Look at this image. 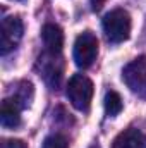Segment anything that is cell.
<instances>
[{"label":"cell","instance_id":"obj_5","mask_svg":"<svg viewBox=\"0 0 146 148\" xmlns=\"http://www.w3.org/2000/svg\"><path fill=\"white\" fill-rule=\"evenodd\" d=\"M122 79L131 88V91L146 97V59L139 57L126 66L122 71Z\"/></svg>","mask_w":146,"mask_h":148},{"label":"cell","instance_id":"obj_13","mask_svg":"<svg viewBox=\"0 0 146 148\" xmlns=\"http://www.w3.org/2000/svg\"><path fill=\"white\" fill-rule=\"evenodd\" d=\"M19 2H23V0H19Z\"/></svg>","mask_w":146,"mask_h":148},{"label":"cell","instance_id":"obj_12","mask_svg":"<svg viewBox=\"0 0 146 148\" xmlns=\"http://www.w3.org/2000/svg\"><path fill=\"white\" fill-rule=\"evenodd\" d=\"M102 2H103V0H93V3H95V5H93V7H95V9H98V7H100V3H102Z\"/></svg>","mask_w":146,"mask_h":148},{"label":"cell","instance_id":"obj_1","mask_svg":"<svg viewBox=\"0 0 146 148\" xmlns=\"http://www.w3.org/2000/svg\"><path fill=\"white\" fill-rule=\"evenodd\" d=\"M103 33L112 43H122L131 35V16L124 9H113L103 17Z\"/></svg>","mask_w":146,"mask_h":148},{"label":"cell","instance_id":"obj_9","mask_svg":"<svg viewBox=\"0 0 146 148\" xmlns=\"http://www.w3.org/2000/svg\"><path fill=\"white\" fill-rule=\"evenodd\" d=\"M122 110V98L117 91H108L105 95V112L110 117H115Z\"/></svg>","mask_w":146,"mask_h":148},{"label":"cell","instance_id":"obj_4","mask_svg":"<svg viewBox=\"0 0 146 148\" xmlns=\"http://www.w3.org/2000/svg\"><path fill=\"white\" fill-rule=\"evenodd\" d=\"M23 33H24V26L19 17L9 16V17L2 19V24H0V52H2V55L9 53L17 45V41L23 38Z\"/></svg>","mask_w":146,"mask_h":148},{"label":"cell","instance_id":"obj_7","mask_svg":"<svg viewBox=\"0 0 146 148\" xmlns=\"http://www.w3.org/2000/svg\"><path fill=\"white\" fill-rule=\"evenodd\" d=\"M112 148H146V134L139 129H126L113 140Z\"/></svg>","mask_w":146,"mask_h":148},{"label":"cell","instance_id":"obj_2","mask_svg":"<svg viewBox=\"0 0 146 148\" xmlns=\"http://www.w3.org/2000/svg\"><path fill=\"white\" fill-rule=\"evenodd\" d=\"M67 98L74 109L84 112L89 109L93 98V83L84 74H74L67 83Z\"/></svg>","mask_w":146,"mask_h":148},{"label":"cell","instance_id":"obj_3","mask_svg":"<svg viewBox=\"0 0 146 148\" xmlns=\"http://www.w3.org/2000/svg\"><path fill=\"white\" fill-rule=\"evenodd\" d=\"M98 55V40L91 31H84L74 41V50H72V57L74 62L77 67L86 69L89 67Z\"/></svg>","mask_w":146,"mask_h":148},{"label":"cell","instance_id":"obj_8","mask_svg":"<svg viewBox=\"0 0 146 148\" xmlns=\"http://www.w3.org/2000/svg\"><path fill=\"white\" fill-rule=\"evenodd\" d=\"M0 124L9 129H14L21 124L19 105L14 100H3L2 109H0Z\"/></svg>","mask_w":146,"mask_h":148},{"label":"cell","instance_id":"obj_11","mask_svg":"<svg viewBox=\"0 0 146 148\" xmlns=\"http://www.w3.org/2000/svg\"><path fill=\"white\" fill-rule=\"evenodd\" d=\"M2 148H28L21 140H5Z\"/></svg>","mask_w":146,"mask_h":148},{"label":"cell","instance_id":"obj_10","mask_svg":"<svg viewBox=\"0 0 146 148\" xmlns=\"http://www.w3.org/2000/svg\"><path fill=\"white\" fill-rule=\"evenodd\" d=\"M41 148H69V143L62 134H52L43 141Z\"/></svg>","mask_w":146,"mask_h":148},{"label":"cell","instance_id":"obj_6","mask_svg":"<svg viewBox=\"0 0 146 148\" xmlns=\"http://www.w3.org/2000/svg\"><path fill=\"white\" fill-rule=\"evenodd\" d=\"M41 40L50 55H59L64 47V33L57 24H45L41 29Z\"/></svg>","mask_w":146,"mask_h":148}]
</instances>
